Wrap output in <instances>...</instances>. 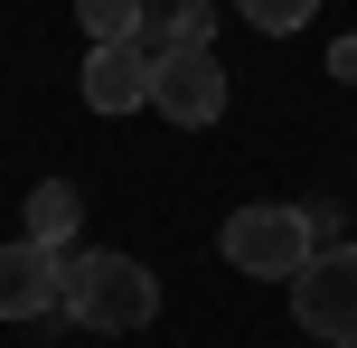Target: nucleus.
<instances>
[{
    "label": "nucleus",
    "instance_id": "1",
    "mask_svg": "<svg viewBox=\"0 0 357 348\" xmlns=\"http://www.w3.org/2000/svg\"><path fill=\"white\" fill-rule=\"evenodd\" d=\"M66 320H85L94 339H132L160 320V273L132 255H75L66 264Z\"/></svg>",
    "mask_w": 357,
    "mask_h": 348
},
{
    "label": "nucleus",
    "instance_id": "2",
    "mask_svg": "<svg viewBox=\"0 0 357 348\" xmlns=\"http://www.w3.org/2000/svg\"><path fill=\"white\" fill-rule=\"evenodd\" d=\"M216 245H226V264H235V273H254V282H291L310 255H320L310 217H301V207H282V198H254V207H235V217L216 226Z\"/></svg>",
    "mask_w": 357,
    "mask_h": 348
},
{
    "label": "nucleus",
    "instance_id": "3",
    "mask_svg": "<svg viewBox=\"0 0 357 348\" xmlns=\"http://www.w3.org/2000/svg\"><path fill=\"white\" fill-rule=\"evenodd\" d=\"M151 113L178 132H207L216 113H226V66H216V38H197V47H160L151 56Z\"/></svg>",
    "mask_w": 357,
    "mask_h": 348
},
{
    "label": "nucleus",
    "instance_id": "4",
    "mask_svg": "<svg viewBox=\"0 0 357 348\" xmlns=\"http://www.w3.org/2000/svg\"><path fill=\"white\" fill-rule=\"evenodd\" d=\"M291 320L329 348H357V245H320L291 273Z\"/></svg>",
    "mask_w": 357,
    "mask_h": 348
},
{
    "label": "nucleus",
    "instance_id": "5",
    "mask_svg": "<svg viewBox=\"0 0 357 348\" xmlns=\"http://www.w3.org/2000/svg\"><path fill=\"white\" fill-rule=\"evenodd\" d=\"M38 311H66V255L19 236L0 245V320H38Z\"/></svg>",
    "mask_w": 357,
    "mask_h": 348
},
{
    "label": "nucleus",
    "instance_id": "6",
    "mask_svg": "<svg viewBox=\"0 0 357 348\" xmlns=\"http://www.w3.org/2000/svg\"><path fill=\"white\" fill-rule=\"evenodd\" d=\"M151 104V47L142 38H94L85 47V113H142Z\"/></svg>",
    "mask_w": 357,
    "mask_h": 348
},
{
    "label": "nucleus",
    "instance_id": "7",
    "mask_svg": "<svg viewBox=\"0 0 357 348\" xmlns=\"http://www.w3.org/2000/svg\"><path fill=\"white\" fill-rule=\"evenodd\" d=\"M19 226H29L38 245H56V255H66L75 226H85V188H75V179H38V188H29V207H19Z\"/></svg>",
    "mask_w": 357,
    "mask_h": 348
},
{
    "label": "nucleus",
    "instance_id": "8",
    "mask_svg": "<svg viewBox=\"0 0 357 348\" xmlns=\"http://www.w3.org/2000/svg\"><path fill=\"white\" fill-rule=\"evenodd\" d=\"M197 38H216L207 0H169V10H151V19H142V47H151V56H160V47H197Z\"/></svg>",
    "mask_w": 357,
    "mask_h": 348
},
{
    "label": "nucleus",
    "instance_id": "9",
    "mask_svg": "<svg viewBox=\"0 0 357 348\" xmlns=\"http://www.w3.org/2000/svg\"><path fill=\"white\" fill-rule=\"evenodd\" d=\"M75 19H85V38H142L151 0H75Z\"/></svg>",
    "mask_w": 357,
    "mask_h": 348
},
{
    "label": "nucleus",
    "instance_id": "10",
    "mask_svg": "<svg viewBox=\"0 0 357 348\" xmlns=\"http://www.w3.org/2000/svg\"><path fill=\"white\" fill-rule=\"evenodd\" d=\"M235 10H245V29L291 38V29H310V19H320V0H235Z\"/></svg>",
    "mask_w": 357,
    "mask_h": 348
},
{
    "label": "nucleus",
    "instance_id": "11",
    "mask_svg": "<svg viewBox=\"0 0 357 348\" xmlns=\"http://www.w3.org/2000/svg\"><path fill=\"white\" fill-rule=\"evenodd\" d=\"M329 75H339V85H357V38H339V47H329Z\"/></svg>",
    "mask_w": 357,
    "mask_h": 348
}]
</instances>
